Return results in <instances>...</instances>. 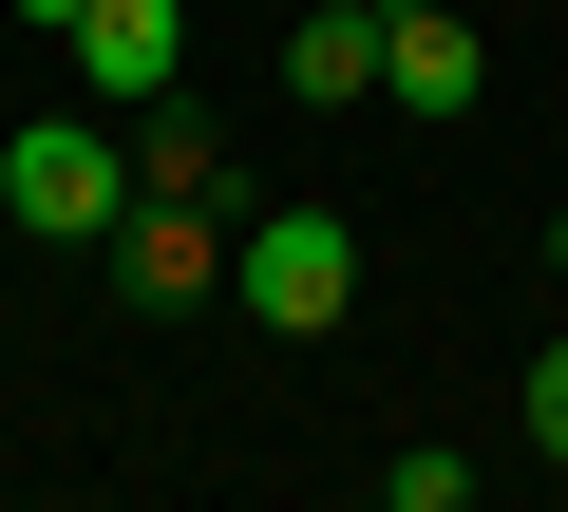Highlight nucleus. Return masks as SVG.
Instances as JSON below:
<instances>
[{
	"label": "nucleus",
	"mask_w": 568,
	"mask_h": 512,
	"mask_svg": "<svg viewBox=\"0 0 568 512\" xmlns=\"http://www.w3.org/2000/svg\"><path fill=\"white\" fill-rule=\"evenodd\" d=\"M379 512H398V493H379Z\"/></svg>",
	"instance_id": "obj_13"
},
{
	"label": "nucleus",
	"mask_w": 568,
	"mask_h": 512,
	"mask_svg": "<svg viewBox=\"0 0 568 512\" xmlns=\"http://www.w3.org/2000/svg\"><path fill=\"white\" fill-rule=\"evenodd\" d=\"M77 77H95V114L190 96V0H95V20H77Z\"/></svg>",
	"instance_id": "obj_3"
},
{
	"label": "nucleus",
	"mask_w": 568,
	"mask_h": 512,
	"mask_svg": "<svg viewBox=\"0 0 568 512\" xmlns=\"http://www.w3.org/2000/svg\"><path fill=\"white\" fill-rule=\"evenodd\" d=\"M530 436H549V455H568V342H549V361H530Z\"/></svg>",
	"instance_id": "obj_9"
},
{
	"label": "nucleus",
	"mask_w": 568,
	"mask_h": 512,
	"mask_svg": "<svg viewBox=\"0 0 568 512\" xmlns=\"http://www.w3.org/2000/svg\"><path fill=\"white\" fill-rule=\"evenodd\" d=\"M549 285H568V209H549Z\"/></svg>",
	"instance_id": "obj_12"
},
{
	"label": "nucleus",
	"mask_w": 568,
	"mask_h": 512,
	"mask_svg": "<svg viewBox=\"0 0 568 512\" xmlns=\"http://www.w3.org/2000/svg\"><path fill=\"white\" fill-rule=\"evenodd\" d=\"M361 20H379V39H398V20H436V0H361Z\"/></svg>",
	"instance_id": "obj_11"
},
{
	"label": "nucleus",
	"mask_w": 568,
	"mask_h": 512,
	"mask_svg": "<svg viewBox=\"0 0 568 512\" xmlns=\"http://www.w3.org/2000/svg\"><path fill=\"white\" fill-rule=\"evenodd\" d=\"M398 512H474V455H436V436H417V455H398Z\"/></svg>",
	"instance_id": "obj_8"
},
{
	"label": "nucleus",
	"mask_w": 568,
	"mask_h": 512,
	"mask_svg": "<svg viewBox=\"0 0 568 512\" xmlns=\"http://www.w3.org/2000/svg\"><path fill=\"white\" fill-rule=\"evenodd\" d=\"M0 209H20L39 247L133 228V152H114V114H39V133H0Z\"/></svg>",
	"instance_id": "obj_2"
},
{
	"label": "nucleus",
	"mask_w": 568,
	"mask_h": 512,
	"mask_svg": "<svg viewBox=\"0 0 568 512\" xmlns=\"http://www.w3.org/2000/svg\"><path fill=\"white\" fill-rule=\"evenodd\" d=\"M133 190H171V209H209V190H227V152H209V114H190V96H152V114H133Z\"/></svg>",
	"instance_id": "obj_7"
},
{
	"label": "nucleus",
	"mask_w": 568,
	"mask_h": 512,
	"mask_svg": "<svg viewBox=\"0 0 568 512\" xmlns=\"http://www.w3.org/2000/svg\"><path fill=\"white\" fill-rule=\"evenodd\" d=\"M379 96L436 133V114H474V96H493V39H474L455 0H436V20H398V39H379Z\"/></svg>",
	"instance_id": "obj_5"
},
{
	"label": "nucleus",
	"mask_w": 568,
	"mask_h": 512,
	"mask_svg": "<svg viewBox=\"0 0 568 512\" xmlns=\"http://www.w3.org/2000/svg\"><path fill=\"white\" fill-rule=\"evenodd\" d=\"M284 96H379V20H361V0H323V20H284Z\"/></svg>",
	"instance_id": "obj_6"
},
{
	"label": "nucleus",
	"mask_w": 568,
	"mask_h": 512,
	"mask_svg": "<svg viewBox=\"0 0 568 512\" xmlns=\"http://www.w3.org/2000/svg\"><path fill=\"white\" fill-rule=\"evenodd\" d=\"M227 285H246L265 342H323V323L361 304V228H342V209H246V228H227Z\"/></svg>",
	"instance_id": "obj_1"
},
{
	"label": "nucleus",
	"mask_w": 568,
	"mask_h": 512,
	"mask_svg": "<svg viewBox=\"0 0 568 512\" xmlns=\"http://www.w3.org/2000/svg\"><path fill=\"white\" fill-rule=\"evenodd\" d=\"M20 20H39V39H77V20H95V0H20Z\"/></svg>",
	"instance_id": "obj_10"
},
{
	"label": "nucleus",
	"mask_w": 568,
	"mask_h": 512,
	"mask_svg": "<svg viewBox=\"0 0 568 512\" xmlns=\"http://www.w3.org/2000/svg\"><path fill=\"white\" fill-rule=\"evenodd\" d=\"M114 285H133V304H209V285H227V228H209V209H171V190H133Z\"/></svg>",
	"instance_id": "obj_4"
}]
</instances>
